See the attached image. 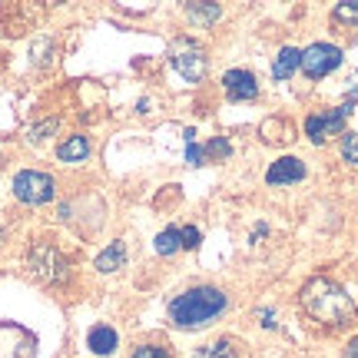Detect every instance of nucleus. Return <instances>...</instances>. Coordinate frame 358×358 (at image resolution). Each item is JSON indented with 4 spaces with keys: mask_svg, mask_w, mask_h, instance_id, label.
<instances>
[{
    "mask_svg": "<svg viewBox=\"0 0 358 358\" xmlns=\"http://www.w3.org/2000/svg\"><path fill=\"white\" fill-rule=\"evenodd\" d=\"M348 358H358V338H352V342H348V352H345Z\"/></svg>",
    "mask_w": 358,
    "mask_h": 358,
    "instance_id": "nucleus-25",
    "label": "nucleus"
},
{
    "mask_svg": "<svg viewBox=\"0 0 358 358\" xmlns=\"http://www.w3.org/2000/svg\"><path fill=\"white\" fill-rule=\"evenodd\" d=\"M222 87L229 93V100H252V96H259V80L249 70H229L222 77Z\"/></svg>",
    "mask_w": 358,
    "mask_h": 358,
    "instance_id": "nucleus-8",
    "label": "nucleus"
},
{
    "mask_svg": "<svg viewBox=\"0 0 358 358\" xmlns=\"http://www.w3.org/2000/svg\"><path fill=\"white\" fill-rule=\"evenodd\" d=\"M182 232V249H196L199 245V229L196 226H186V229H179Z\"/></svg>",
    "mask_w": 358,
    "mask_h": 358,
    "instance_id": "nucleus-21",
    "label": "nucleus"
},
{
    "mask_svg": "<svg viewBox=\"0 0 358 358\" xmlns=\"http://www.w3.org/2000/svg\"><path fill=\"white\" fill-rule=\"evenodd\" d=\"M133 358H169V355H166V348H159V345H140L133 352Z\"/></svg>",
    "mask_w": 358,
    "mask_h": 358,
    "instance_id": "nucleus-20",
    "label": "nucleus"
},
{
    "mask_svg": "<svg viewBox=\"0 0 358 358\" xmlns=\"http://www.w3.org/2000/svg\"><path fill=\"white\" fill-rule=\"evenodd\" d=\"M57 156H60L64 163H80V159H87V156H90V143H87V136H70L66 143H60Z\"/></svg>",
    "mask_w": 358,
    "mask_h": 358,
    "instance_id": "nucleus-13",
    "label": "nucleus"
},
{
    "mask_svg": "<svg viewBox=\"0 0 358 358\" xmlns=\"http://www.w3.org/2000/svg\"><path fill=\"white\" fill-rule=\"evenodd\" d=\"M335 66H342V50L335 43H312L308 50H302V70H306V77H312V80L329 77Z\"/></svg>",
    "mask_w": 358,
    "mask_h": 358,
    "instance_id": "nucleus-6",
    "label": "nucleus"
},
{
    "mask_svg": "<svg viewBox=\"0 0 358 358\" xmlns=\"http://www.w3.org/2000/svg\"><path fill=\"white\" fill-rule=\"evenodd\" d=\"M266 179L272 182V186H285V182H302L306 179V163L302 159H295V156H282V159H275L272 166H268Z\"/></svg>",
    "mask_w": 358,
    "mask_h": 358,
    "instance_id": "nucleus-9",
    "label": "nucleus"
},
{
    "mask_svg": "<svg viewBox=\"0 0 358 358\" xmlns=\"http://www.w3.org/2000/svg\"><path fill=\"white\" fill-rule=\"evenodd\" d=\"M352 113V103H345V106H335V110H329V113H312L306 120V133L312 143H325L329 136H335V133H342V127H345V116Z\"/></svg>",
    "mask_w": 358,
    "mask_h": 358,
    "instance_id": "nucleus-7",
    "label": "nucleus"
},
{
    "mask_svg": "<svg viewBox=\"0 0 358 358\" xmlns=\"http://www.w3.org/2000/svg\"><path fill=\"white\" fill-rule=\"evenodd\" d=\"M196 358H243L239 345L229 342V338H222V342H213V345H206L196 352Z\"/></svg>",
    "mask_w": 358,
    "mask_h": 358,
    "instance_id": "nucleus-14",
    "label": "nucleus"
},
{
    "mask_svg": "<svg viewBox=\"0 0 358 358\" xmlns=\"http://www.w3.org/2000/svg\"><path fill=\"white\" fill-rule=\"evenodd\" d=\"M203 159H206V156H203V150H199L196 143H189V150H186V163H189V166H199Z\"/></svg>",
    "mask_w": 358,
    "mask_h": 358,
    "instance_id": "nucleus-23",
    "label": "nucleus"
},
{
    "mask_svg": "<svg viewBox=\"0 0 358 358\" xmlns=\"http://www.w3.org/2000/svg\"><path fill=\"white\" fill-rule=\"evenodd\" d=\"M232 153V146L229 140H213L209 146L203 150V156H209V159H222V156H229Z\"/></svg>",
    "mask_w": 358,
    "mask_h": 358,
    "instance_id": "nucleus-19",
    "label": "nucleus"
},
{
    "mask_svg": "<svg viewBox=\"0 0 358 358\" xmlns=\"http://www.w3.org/2000/svg\"><path fill=\"white\" fill-rule=\"evenodd\" d=\"M352 87H348V103H358V73L352 80H348Z\"/></svg>",
    "mask_w": 358,
    "mask_h": 358,
    "instance_id": "nucleus-24",
    "label": "nucleus"
},
{
    "mask_svg": "<svg viewBox=\"0 0 358 358\" xmlns=\"http://www.w3.org/2000/svg\"><path fill=\"white\" fill-rule=\"evenodd\" d=\"M299 302L306 308L308 315L322 325H348V322L355 319V302H352V295L342 289V285H335L332 279H308L302 285V292H299Z\"/></svg>",
    "mask_w": 358,
    "mask_h": 358,
    "instance_id": "nucleus-1",
    "label": "nucleus"
},
{
    "mask_svg": "<svg viewBox=\"0 0 358 358\" xmlns=\"http://www.w3.org/2000/svg\"><path fill=\"white\" fill-rule=\"evenodd\" d=\"M299 66H302V50H295V47H282L279 57H275V64H272V77L289 80Z\"/></svg>",
    "mask_w": 358,
    "mask_h": 358,
    "instance_id": "nucleus-11",
    "label": "nucleus"
},
{
    "mask_svg": "<svg viewBox=\"0 0 358 358\" xmlns=\"http://www.w3.org/2000/svg\"><path fill=\"white\" fill-rule=\"evenodd\" d=\"M176 249H182V232L179 229L169 226V229H163L156 236V252H159V256H173Z\"/></svg>",
    "mask_w": 358,
    "mask_h": 358,
    "instance_id": "nucleus-15",
    "label": "nucleus"
},
{
    "mask_svg": "<svg viewBox=\"0 0 358 358\" xmlns=\"http://www.w3.org/2000/svg\"><path fill=\"white\" fill-rule=\"evenodd\" d=\"M342 159L358 166V133H345L342 136Z\"/></svg>",
    "mask_w": 358,
    "mask_h": 358,
    "instance_id": "nucleus-18",
    "label": "nucleus"
},
{
    "mask_svg": "<svg viewBox=\"0 0 358 358\" xmlns=\"http://www.w3.org/2000/svg\"><path fill=\"white\" fill-rule=\"evenodd\" d=\"M335 24H345V27H358V0H348V3H338L332 10Z\"/></svg>",
    "mask_w": 358,
    "mask_h": 358,
    "instance_id": "nucleus-16",
    "label": "nucleus"
},
{
    "mask_svg": "<svg viewBox=\"0 0 358 358\" xmlns=\"http://www.w3.org/2000/svg\"><path fill=\"white\" fill-rule=\"evenodd\" d=\"M53 129H57V120H47V123L30 129V140H43V133H53Z\"/></svg>",
    "mask_w": 358,
    "mask_h": 358,
    "instance_id": "nucleus-22",
    "label": "nucleus"
},
{
    "mask_svg": "<svg viewBox=\"0 0 358 358\" xmlns=\"http://www.w3.org/2000/svg\"><path fill=\"white\" fill-rule=\"evenodd\" d=\"M90 352L93 355H113L116 345H120V338H116V332L110 329V325H96V329H90Z\"/></svg>",
    "mask_w": 358,
    "mask_h": 358,
    "instance_id": "nucleus-10",
    "label": "nucleus"
},
{
    "mask_svg": "<svg viewBox=\"0 0 358 358\" xmlns=\"http://www.w3.org/2000/svg\"><path fill=\"white\" fill-rule=\"evenodd\" d=\"M226 306L229 299L216 285H196L169 302V322L176 329H199V325H209Z\"/></svg>",
    "mask_w": 358,
    "mask_h": 358,
    "instance_id": "nucleus-2",
    "label": "nucleus"
},
{
    "mask_svg": "<svg viewBox=\"0 0 358 358\" xmlns=\"http://www.w3.org/2000/svg\"><path fill=\"white\" fill-rule=\"evenodd\" d=\"M27 266H30V272H34L40 282H66V275H70L66 259L60 256L50 243L34 245V249H30V256H27Z\"/></svg>",
    "mask_w": 358,
    "mask_h": 358,
    "instance_id": "nucleus-3",
    "label": "nucleus"
},
{
    "mask_svg": "<svg viewBox=\"0 0 358 358\" xmlns=\"http://www.w3.org/2000/svg\"><path fill=\"white\" fill-rule=\"evenodd\" d=\"M189 17L196 24H216L219 20V7L216 3H189Z\"/></svg>",
    "mask_w": 358,
    "mask_h": 358,
    "instance_id": "nucleus-17",
    "label": "nucleus"
},
{
    "mask_svg": "<svg viewBox=\"0 0 358 358\" xmlns=\"http://www.w3.org/2000/svg\"><path fill=\"white\" fill-rule=\"evenodd\" d=\"M13 196L27 206L50 203L53 199V176L37 173V169H24V173H17V179H13Z\"/></svg>",
    "mask_w": 358,
    "mask_h": 358,
    "instance_id": "nucleus-5",
    "label": "nucleus"
},
{
    "mask_svg": "<svg viewBox=\"0 0 358 358\" xmlns=\"http://www.w3.org/2000/svg\"><path fill=\"white\" fill-rule=\"evenodd\" d=\"M123 262H127V245L120 243V239L110 243L100 256H96V268H100V272H116V268H123Z\"/></svg>",
    "mask_w": 358,
    "mask_h": 358,
    "instance_id": "nucleus-12",
    "label": "nucleus"
},
{
    "mask_svg": "<svg viewBox=\"0 0 358 358\" xmlns=\"http://www.w3.org/2000/svg\"><path fill=\"white\" fill-rule=\"evenodd\" d=\"M169 64H173V70H176L179 77L189 80V83H199V80L206 77V70H209L203 47H199V43H192V40H179L176 47H173Z\"/></svg>",
    "mask_w": 358,
    "mask_h": 358,
    "instance_id": "nucleus-4",
    "label": "nucleus"
}]
</instances>
